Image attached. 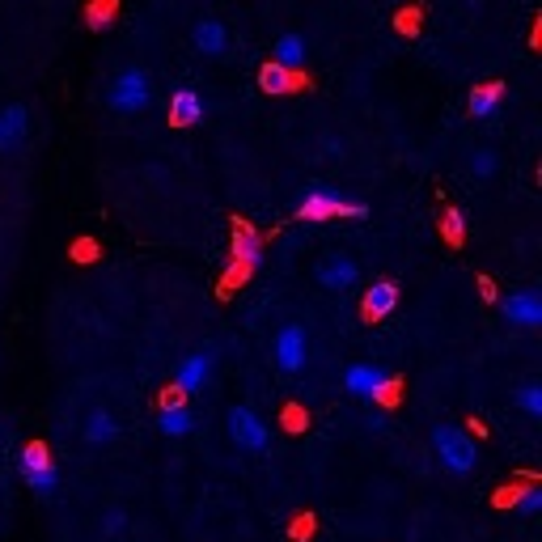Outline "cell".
Returning <instances> with one entry per match:
<instances>
[{"label":"cell","mask_w":542,"mask_h":542,"mask_svg":"<svg viewBox=\"0 0 542 542\" xmlns=\"http://www.w3.org/2000/svg\"><path fill=\"white\" fill-rule=\"evenodd\" d=\"M106 106L119 115H140V111H149L153 106V81H149V72L144 68H119L111 85H106Z\"/></svg>","instance_id":"cell-1"},{"label":"cell","mask_w":542,"mask_h":542,"mask_svg":"<svg viewBox=\"0 0 542 542\" xmlns=\"http://www.w3.org/2000/svg\"><path fill=\"white\" fill-rule=\"evenodd\" d=\"M432 449H437V458L449 475H471L479 466V445L466 428L458 424H437L432 428Z\"/></svg>","instance_id":"cell-2"},{"label":"cell","mask_w":542,"mask_h":542,"mask_svg":"<svg viewBox=\"0 0 542 542\" xmlns=\"http://www.w3.org/2000/svg\"><path fill=\"white\" fill-rule=\"evenodd\" d=\"M343 390L352 394V399H365L373 407H386L394 394H399V377L382 365H352L343 373Z\"/></svg>","instance_id":"cell-3"},{"label":"cell","mask_w":542,"mask_h":542,"mask_svg":"<svg viewBox=\"0 0 542 542\" xmlns=\"http://www.w3.org/2000/svg\"><path fill=\"white\" fill-rule=\"evenodd\" d=\"M297 216H301V221H331V216H352V221H365L369 204L348 200V195H339L331 187H310V191L301 195Z\"/></svg>","instance_id":"cell-4"},{"label":"cell","mask_w":542,"mask_h":542,"mask_svg":"<svg viewBox=\"0 0 542 542\" xmlns=\"http://www.w3.org/2000/svg\"><path fill=\"white\" fill-rule=\"evenodd\" d=\"M225 424H229V437L238 441L242 449H250V454H263V449L271 445V428L263 424V415H259L255 407H246V403L229 407Z\"/></svg>","instance_id":"cell-5"},{"label":"cell","mask_w":542,"mask_h":542,"mask_svg":"<svg viewBox=\"0 0 542 542\" xmlns=\"http://www.w3.org/2000/svg\"><path fill=\"white\" fill-rule=\"evenodd\" d=\"M22 479L34 487L39 496H47V492H56L60 487V471H56V462H51V449L43 445V441H26L22 445Z\"/></svg>","instance_id":"cell-6"},{"label":"cell","mask_w":542,"mask_h":542,"mask_svg":"<svg viewBox=\"0 0 542 542\" xmlns=\"http://www.w3.org/2000/svg\"><path fill=\"white\" fill-rule=\"evenodd\" d=\"M271 352H276L280 373H301L305 360H310V335H305V327H297V322H288V327L276 331Z\"/></svg>","instance_id":"cell-7"},{"label":"cell","mask_w":542,"mask_h":542,"mask_svg":"<svg viewBox=\"0 0 542 542\" xmlns=\"http://www.w3.org/2000/svg\"><path fill=\"white\" fill-rule=\"evenodd\" d=\"M500 314L509 327H521V331H538L542 327V297L534 293V288H517V293H509L500 301Z\"/></svg>","instance_id":"cell-8"},{"label":"cell","mask_w":542,"mask_h":542,"mask_svg":"<svg viewBox=\"0 0 542 542\" xmlns=\"http://www.w3.org/2000/svg\"><path fill=\"white\" fill-rule=\"evenodd\" d=\"M30 136V106L26 102H9L0 111V153H17Z\"/></svg>","instance_id":"cell-9"},{"label":"cell","mask_w":542,"mask_h":542,"mask_svg":"<svg viewBox=\"0 0 542 542\" xmlns=\"http://www.w3.org/2000/svg\"><path fill=\"white\" fill-rule=\"evenodd\" d=\"M208 377H212V356L208 352H191L183 365L174 369V394H200L208 386Z\"/></svg>","instance_id":"cell-10"},{"label":"cell","mask_w":542,"mask_h":542,"mask_svg":"<svg viewBox=\"0 0 542 542\" xmlns=\"http://www.w3.org/2000/svg\"><path fill=\"white\" fill-rule=\"evenodd\" d=\"M157 428L166 432L170 441H178V437H191V432H195V411L187 407L183 394H170V399H166V407L157 411Z\"/></svg>","instance_id":"cell-11"},{"label":"cell","mask_w":542,"mask_h":542,"mask_svg":"<svg viewBox=\"0 0 542 542\" xmlns=\"http://www.w3.org/2000/svg\"><path fill=\"white\" fill-rule=\"evenodd\" d=\"M191 47L200 51V56H225L229 51V26L216 22V17H200V22L191 26Z\"/></svg>","instance_id":"cell-12"},{"label":"cell","mask_w":542,"mask_h":542,"mask_svg":"<svg viewBox=\"0 0 542 542\" xmlns=\"http://www.w3.org/2000/svg\"><path fill=\"white\" fill-rule=\"evenodd\" d=\"M356 280H360V267L348 255H327L318 263V284L331 288V293H348Z\"/></svg>","instance_id":"cell-13"},{"label":"cell","mask_w":542,"mask_h":542,"mask_svg":"<svg viewBox=\"0 0 542 542\" xmlns=\"http://www.w3.org/2000/svg\"><path fill=\"white\" fill-rule=\"evenodd\" d=\"M394 305H399V284H394V280H377L369 293H365V301H360V318H365V322H382V318L394 314Z\"/></svg>","instance_id":"cell-14"},{"label":"cell","mask_w":542,"mask_h":542,"mask_svg":"<svg viewBox=\"0 0 542 542\" xmlns=\"http://www.w3.org/2000/svg\"><path fill=\"white\" fill-rule=\"evenodd\" d=\"M81 437H85V445H94V449L111 445V441L119 437V420H115V411H111V407H89L85 424H81Z\"/></svg>","instance_id":"cell-15"},{"label":"cell","mask_w":542,"mask_h":542,"mask_svg":"<svg viewBox=\"0 0 542 542\" xmlns=\"http://www.w3.org/2000/svg\"><path fill=\"white\" fill-rule=\"evenodd\" d=\"M500 106H504V81H483L471 89V98H466L471 119H496Z\"/></svg>","instance_id":"cell-16"},{"label":"cell","mask_w":542,"mask_h":542,"mask_svg":"<svg viewBox=\"0 0 542 542\" xmlns=\"http://www.w3.org/2000/svg\"><path fill=\"white\" fill-rule=\"evenodd\" d=\"M204 119V98L195 89H174L170 94V128H195Z\"/></svg>","instance_id":"cell-17"},{"label":"cell","mask_w":542,"mask_h":542,"mask_svg":"<svg viewBox=\"0 0 542 542\" xmlns=\"http://www.w3.org/2000/svg\"><path fill=\"white\" fill-rule=\"evenodd\" d=\"M233 263L246 271H255L263 263V238L246 221H238V229H233Z\"/></svg>","instance_id":"cell-18"},{"label":"cell","mask_w":542,"mask_h":542,"mask_svg":"<svg viewBox=\"0 0 542 542\" xmlns=\"http://www.w3.org/2000/svg\"><path fill=\"white\" fill-rule=\"evenodd\" d=\"M271 60H276L280 68H293V72H301V68H305V60H310V47H305V34H297V30H284L280 39H276V47H271Z\"/></svg>","instance_id":"cell-19"},{"label":"cell","mask_w":542,"mask_h":542,"mask_svg":"<svg viewBox=\"0 0 542 542\" xmlns=\"http://www.w3.org/2000/svg\"><path fill=\"white\" fill-rule=\"evenodd\" d=\"M301 85V72H293V68H280L276 60H267L263 68H259V89L263 94H293V89Z\"/></svg>","instance_id":"cell-20"},{"label":"cell","mask_w":542,"mask_h":542,"mask_svg":"<svg viewBox=\"0 0 542 542\" xmlns=\"http://www.w3.org/2000/svg\"><path fill=\"white\" fill-rule=\"evenodd\" d=\"M115 13H119V0H89L85 5V26L89 30H106L115 22Z\"/></svg>","instance_id":"cell-21"},{"label":"cell","mask_w":542,"mask_h":542,"mask_svg":"<svg viewBox=\"0 0 542 542\" xmlns=\"http://www.w3.org/2000/svg\"><path fill=\"white\" fill-rule=\"evenodd\" d=\"M441 233H445V242H449V246H458V242L466 238V216H462L458 204H449V208L441 212Z\"/></svg>","instance_id":"cell-22"},{"label":"cell","mask_w":542,"mask_h":542,"mask_svg":"<svg viewBox=\"0 0 542 542\" xmlns=\"http://www.w3.org/2000/svg\"><path fill=\"white\" fill-rule=\"evenodd\" d=\"M517 407L526 411L530 420H538V415H542V386H538V382H526V386H521V390H517Z\"/></svg>","instance_id":"cell-23"},{"label":"cell","mask_w":542,"mask_h":542,"mask_svg":"<svg viewBox=\"0 0 542 542\" xmlns=\"http://www.w3.org/2000/svg\"><path fill=\"white\" fill-rule=\"evenodd\" d=\"M496 170H500V157H496L492 149H475V153H471V174H475V178H492Z\"/></svg>","instance_id":"cell-24"},{"label":"cell","mask_w":542,"mask_h":542,"mask_svg":"<svg viewBox=\"0 0 542 542\" xmlns=\"http://www.w3.org/2000/svg\"><path fill=\"white\" fill-rule=\"evenodd\" d=\"M513 504L521 517H534L542 509V487H526V492H513Z\"/></svg>","instance_id":"cell-25"},{"label":"cell","mask_w":542,"mask_h":542,"mask_svg":"<svg viewBox=\"0 0 542 542\" xmlns=\"http://www.w3.org/2000/svg\"><path fill=\"white\" fill-rule=\"evenodd\" d=\"M123 521H128V513H123V509H111V513L102 517V530H106V534H115V530H123Z\"/></svg>","instance_id":"cell-26"}]
</instances>
